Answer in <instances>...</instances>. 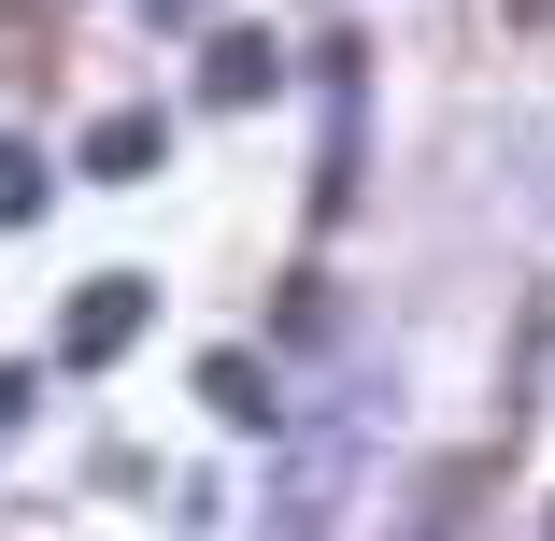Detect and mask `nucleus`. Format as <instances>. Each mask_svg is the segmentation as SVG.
Instances as JSON below:
<instances>
[{
    "label": "nucleus",
    "mask_w": 555,
    "mask_h": 541,
    "mask_svg": "<svg viewBox=\"0 0 555 541\" xmlns=\"http://www.w3.org/2000/svg\"><path fill=\"white\" fill-rule=\"evenodd\" d=\"M143 313H157V285H143V271H100V285H72V313H57V357H72V371H115V357L143 343Z\"/></svg>",
    "instance_id": "1"
},
{
    "label": "nucleus",
    "mask_w": 555,
    "mask_h": 541,
    "mask_svg": "<svg viewBox=\"0 0 555 541\" xmlns=\"http://www.w3.org/2000/svg\"><path fill=\"white\" fill-rule=\"evenodd\" d=\"M271 86H285V57H271V29H214V43H199V100H229V115H257Z\"/></svg>",
    "instance_id": "2"
},
{
    "label": "nucleus",
    "mask_w": 555,
    "mask_h": 541,
    "mask_svg": "<svg viewBox=\"0 0 555 541\" xmlns=\"http://www.w3.org/2000/svg\"><path fill=\"white\" fill-rule=\"evenodd\" d=\"M199 399L229 413V427H285V385H271L257 357H199Z\"/></svg>",
    "instance_id": "3"
},
{
    "label": "nucleus",
    "mask_w": 555,
    "mask_h": 541,
    "mask_svg": "<svg viewBox=\"0 0 555 541\" xmlns=\"http://www.w3.org/2000/svg\"><path fill=\"white\" fill-rule=\"evenodd\" d=\"M86 171H100V185L157 171V115H100V129H86Z\"/></svg>",
    "instance_id": "4"
},
{
    "label": "nucleus",
    "mask_w": 555,
    "mask_h": 541,
    "mask_svg": "<svg viewBox=\"0 0 555 541\" xmlns=\"http://www.w3.org/2000/svg\"><path fill=\"white\" fill-rule=\"evenodd\" d=\"M43 185H57V171H43V143H0V229H29Z\"/></svg>",
    "instance_id": "5"
},
{
    "label": "nucleus",
    "mask_w": 555,
    "mask_h": 541,
    "mask_svg": "<svg viewBox=\"0 0 555 541\" xmlns=\"http://www.w3.org/2000/svg\"><path fill=\"white\" fill-rule=\"evenodd\" d=\"M15 427H29V371H0V442H15Z\"/></svg>",
    "instance_id": "6"
},
{
    "label": "nucleus",
    "mask_w": 555,
    "mask_h": 541,
    "mask_svg": "<svg viewBox=\"0 0 555 541\" xmlns=\"http://www.w3.org/2000/svg\"><path fill=\"white\" fill-rule=\"evenodd\" d=\"M143 15H171V29H185V15H199V0H143Z\"/></svg>",
    "instance_id": "7"
}]
</instances>
